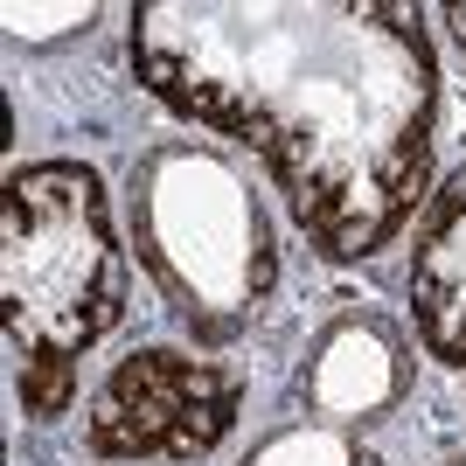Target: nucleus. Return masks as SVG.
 <instances>
[{"label":"nucleus","mask_w":466,"mask_h":466,"mask_svg":"<svg viewBox=\"0 0 466 466\" xmlns=\"http://www.w3.org/2000/svg\"><path fill=\"white\" fill-rule=\"evenodd\" d=\"M410 320L446 370H466V167L431 195L410 251Z\"/></svg>","instance_id":"nucleus-4"},{"label":"nucleus","mask_w":466,"mask_h":466,"mask_svg":"<svg viewBox=\"0 0 466 466\" xmlns=\"http://www.w3.org/2000/svg\"><path fill=\"white\" fill-rule=\"evenodd\" d=\"M446 21H452V35H460V49H466V7H446Z\"/></svg>","instance_id":"nucleus-5"},{"label":"nucleus","mask_w":466,"mask_h":466,"mask_svg":"<svg viewBox=\"0 0 466 466\" xmlns=\"http://www.w3.org/2000/svg\"><path fill=\"white\" fill-rule=\"evenodd\" d=\"M133 70L175 118L244 139L320 258H376L431 181L439 56L390 0H154Z\"/></svg>","instance_id":"nucleus-1"},{"label":"nucleus","mask_w":466,"mask_h":466,"mask_svg":"<svg viewBox=\"0 0 466 466\" xmlns=\"http://www.w3.org/2000/svg\"><path fill=\"white\" fill-rule=\"evenodd\" d=\"M126 313V251L112 237L105 181L84 160H42L0 195V320L21 370L28 418H63L77 362Z\"/></svg>","instance_id":"nucleus-2"},{"label":"nucleus","mask_w":466,"mask_h":466,"mask_svg":"<svg viewBox=\"0 0 466 466\" xmlns=\"http://www.w3.org/2000/svg\"><path fill=\"white\" fill-rule=\"evenodd\" d=\"M244 383L223 362H195L181 349H133L105 370L91 410H84V446L97 460H202L237 425Z\"/></svg>","instance_id":"nucleus-3"}]
</instances>
